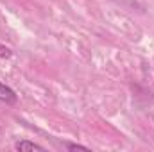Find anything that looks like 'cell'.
Masks as SVG:
<instances>
[{"label": "cell", "instance_id": "3", "mask_svg": "<svg viewBox=\"0 0 154 152\" xmlns=\"http://www.w3.org/2000/svg\"><path fill=\"white\" fill-rule=\"evenodd\" d=\"M9 57H13V50L4 43H0V59H9Z\"/></svg>", "mask_w": 154, "mask_h": 152}, {"label": "cell", "instance_id": "1", "mask_svg": "<svg viewBox=\"0 0 154 152\" xmlns=\"http://www.w3.org/2000/svg\"><path fill=\"white\" fill-rule=\"evenodd\" d=\"M18 97L14 93L13 88H9L7 84L0 82V102H5V104H16Z\"/></svg>", "mask_w": 154, "mask_h": 152}, {"label": "cell", "instance_id": "4", "mask_svg": "<svg viewBox=\"0 0 154 152\" xmlns=\"http://www.w3.org/2000/svg\"><path fill=\"white\" fill-rule=\"evenodd\" d=\"M68 150H90L88 147H84V145H79V143H66L65 145Z\"/></svg>", "mask_w": 154, "mask_h": 152}, {"label": "cell", "instance_id": "2", "mask_svg": "<svg viewBox=\"0 0 154 152\" xmlns=\"http://www.w3.org/2000/svg\"><path fill=\"white\" fill-rule=\"evenodd\" d=\"M14 150L18 152H25V150H45L43 145L34 143V141H29V140H20L14 143Z\"/></svg>", "mask_w": 154, "mask_h": 152}]
</instances>
